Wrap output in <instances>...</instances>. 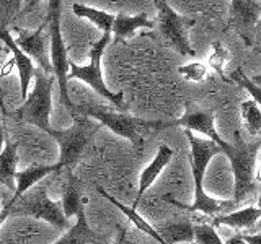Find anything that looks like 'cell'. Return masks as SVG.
Here are the masks:
<instances>
[{
	"instance_id": "cell-1",
	"label": "cell",
	"mask_w": 261,
	"mask_h": 244,
	"mask_svg": "<svg viewBox=\"0 0 261 244\" xmlns=\"http://www.w3.org/2000/svg\"><path fill=\"white\" fill-rule=\"evenodd\" d=\"M185 134L188 137V142H190V160H191V169L194 179V202L193 205H185V203H179L171 199L167 200L171 205H176L179 208L190 211H201L204 215H217L230 205H235L233 200H219L211 197L204 191V176H206L209 163L217 153H222V150L214 142L207 140V138L196 137L190 130H185Z\"/></svg>"
},
{
	"instance_id": "cell-2",
	"label": "cell",
	"mask_w": 261,
	"mask_h": 244,
	"mask_svg": "<svg viewBox=\"0 0 261 244\" xmlns=\"http://www.w3.org/2000/svg\"><path fill=\"white\" fill-rule=\"evenodd\" d=\"M75 117H88L95 119L100 124H103L106 129H110L113 134H116L122 138H126L134 146H142L144 142V132L147 130H160L167 127H173V122H162V120H144L139 117H133L129 114L116 111L106 106H75V111L70 116Z\"/></svg>"
},
{
	"instance_id": "cell-3",
	"label": "cell",
	"mask_w": 261,
	"mask_h": 244,
	"mask_svg": "<svg viewBox=\"0 0 261 244\" xmlns=\"http://www.w3.org/2000/svg\"><path fill=\"white\" fill-rule=\"evenodd\" d=\"M43 181L31 187L28 192H24L13 203L8 202L10 217H31L36 220H44L57 230H67L70 226L69 218H65L61 202L49 197V182L44 184Z\"/></svg>"
},
{
	"instance_id": "cell-4",
	"label": "cell",
	"mask_w": 261,
	"mask_h": 244,
	"mask_svg": "<svg viewBox=\"0 0 261 244\" xmlns=\"http://www.w3.org/2000/svg\"><path fill=\"white\" fill-rule=\"evenodd\" d=\"M33 77H35V86L31 92H28V96L13 112V116L46 134L51 129L53 88L56 78L54 75H46L41 69L35 70Z\"/></svg>"
},
{
	"instance_id": "cell-5",
	"label": "cell",
	"mask_w": 261,
	"mask_h": 244,
	"mask_svg": "<svg viewBox=\"0 0 261 244\" xmlns=\"http://www.w3.org/2000/svg\"><path fill=\"white\" fill-rule=\"evenodd\" d=\"M61 8L62 0H49V10H47V24H49V41H51V65H53V75L59 85V96L62 104L67 108L69 114L72 116L75 111V104L70 101L69 96V59H67V49L62 38L61 28Z\"/></svg>"
},
{
	"instance_id": "cell-6",
	"label": "cell",
	"mask_w": 261,
	"mask_h": 244,
	"mask_svg": "<svg viewBox=\"0 0 261 244\" xmlns=\"http://www.w3.org/2000/svg\"><path fill=\"white\" fill-rule=\"evenodd\" d=\"M110 41H111V33H103V36L92 46V49H90L88 65H79V64L69 62V78L84 81L90 88H93L98 95L103 96L106 101L113 103L121 111V109H124V95L111 92L105 83L103 72H101V59H103L106 46L110 44Z\"/></svg>"
},
{
	"instance_id": "cell-7",
	"label": "cell",
	"mask_w": 261,
	"mask_h": 244,
	"mask_svg": "<svg viewBox=\"0 0 261 244\" xmlns=\"http://www.w3.org/2000/svg\"><path fill=\"white\" fill-rule=\"evenodd\" d=\"M96 126L88 117H75L69 129H49L47 135H51L59 145V165L61 168H73L87 146L96 134Z\"/></svg>"
},
{
	"instance_id": "cell-8",
	"label": "cell",
	"mask_w": 261,
	"mask_h": 244,
	"mask_svg": "<svg viewBox=\"0 0 261 244\" xmlns=\"http://www.w3.org/2000/svg\"><path fill=\"white\" fill-rule=\"evenodd\" d=\"M261 143H242V145H230L222 150V153L230 161V168L233 173V203L242 202L248 194L255 189V168H256V157Z\"/></svg>"
},
{
	"instance_id": "cell-9",
	"label": "cell",
	"mask_w": 261,
	"mask_h": 244,
	"mask_svg": "<svg viewBox=\"0 0 261 244\" xmlns=\"http://www.w3.org/2000/svg\"><path fill=\"white\" fill-rule=\"evenodd\" d=\"M153 2H155V7H157L159 26H160L163 38H165L181 55L193 57L196 52L190 44V39H188V28L193 24V20H188L185 16L178 15L173 8L170 7L167 0H153Z\"/></svg>"
},
{
	"instance_id": "cell-10",
	"label": "cell",
	"mask_w": 261,
	"mask_h": 244,
	"mask_svg": "<svg viewBox=\"0 0 261 244\" xmlns=\"http://www.w3.org/2000/svg\"><path fill=\"white\" fill-rule=\"evenodd\" d=\"M46 21L41 24L36 31H28L21 28H15L18 36L15 38V43L30 59H35L46 75H53V65L47 57V36L44 35Z\"/></svg>"
},
{
	"instance_id": "cell-11",
	"label": "cell",
	"mask_w": 261,
	"mask_h": 244,
	"mask_svg": "<svg viewBox=\"0 0 261 244\" xmlns=\"http://www.w3.org/2000/svg\"><path fill=\"white\" fill-rule=\"evenodd\" d=\"M175 126L183 127L185 130L190 132L201 134L207 138V140L214 142L220 150H224L227 146V142L224 140L220 134L217 132L216 124H214V114L211 111H202V109H188L181 119L175 120Z\"/></svg>"
},
{
	"instance_id": "cell-12",
	"label": "cell",
	"mask_w": 261,
	"mask_h": 244,
	"mask_svg": "<svg viewBox=\"0 0 261 244\" xmlns=\"http://www.w3.org/2000/svg\"><path fill=\"white\" fill-rule=\"evenodd\" d=\"M61 174V207L65 218L77 217L79 211L85 210V200L82 195V186L77 176L73 174L72 168H64L59 171Z\"/></svg>"
},
{
	"instance_id": "cell-13",
	"label": "cell",
	"mask_w": 261,
	"mask_h": 244,
	"mask_svg": "<svg viewBox=\"0 0 261 244\" xmlns=\"http://www.w3.org/2000/svg\"><path fill=\"white\" fill-rule=\"evenodd\" d=\"M173 155H175L173 148H170L168 145H160V146H159V150H157V153H155L153 160L142 169L141 176H139L137 197H136V200H134V205H130L134 210H137L139 202L142 200L144 194H145L147 191H149L150 187L153 186V182L159 179V176L162 174V171L170 165V161L173 160Z\"/></svg>"
},
{
	"instance_id": "cell-14",
	"label": "cell",
	"mask_w": 261,
	"mask_h": 244,
	"mask_svg": "<svg viewBox=\"0 0 261 244\" xmlns=\"http://www.w3.org/2000/svg\"><path fill=\"white\" fill-rule=\"evenodd\" d=\"M0 43H4L10 52L13 54V62L16 65V70H18V77H20V93H21V101H24V98L28 96V89L30 83L35 75V64L30 59V57L24 54L21 49L16 46L15 38L12 36V33L8 29L0 31Z\"/></svg>"
},
{
	"instance_id": "cell-15",
	"label": "cell",
	"mask_w": 261,
	"mask_h": 244,
	"mask_svg": "<svg viewBox=\"0 0 261 244\" xmlns=\"http://www.w3.org/2000/svg\"><path fill=\"white\" fill-rule=\"evenodd\" d=\"M261 15L258 0H232L228 23L242 35H250Z\"/></svg>"
},
{
	"instance_id": "cell-16",
	"label": "cell",
	"mask_w": 261,
	"mask_h": 244,
	"mask_svg": "<svg viewBox=\"0 0 261 244\" xmlns=\"http://www.w3.org/2000/svg\"><path fill=\"white\" fill-rule=\"evenodd\" d=\"M62 168L59 163H54V165H35V166H30L23 171H16V176H15V191L10 197V203H13L18 197L24 192H28L31 187H35L38 182H41L43 179H46L47 176L59 173Z\"/></svg>"
},
{
	"instance_id": "cell-17",
	"label": "cell",
	"mask_w": 261,
	"mask_h": 244,
	"mask_svg": "<svg viewBox=\"0 0 261 244\" xmlns=\"http://www.w3.org/2000/svg\"><path fill=\"white\" fill-rule=\"evenodd\" d=\"M77 222L72 226L67 228L61 239H57L53 244H106V241L101 238L100 234H96L92 228H90L87 222L85 210L79 211V215L75 217Z\"/></svg>"
},
{
	"instance_id": "cell-18",
	"label": "cell",
	"mask_w": 261,
	"mask_h": 244,
	"mask_svg": "<svg viewBox=\"0 0 261 244\" xmlns=\"http://www.w3.org/2000/svg\"><path fill=\"white\" fill-rule=\"evenodd\" d=\"M96 191H98V194L101 195V197H105L110 203H113V205L116 207L118 210H121V214L124 215V217L129 220V222L137 228L139 231H142V233H145L147 236H150V238H152L153 241H157L159 244H167L165 239H163L162 236H160V233L157 231V228L152 226L149 222H145V218H142L141 215H139V214H137V210H134L133 207L124 205V203L119 202L116 197H113L111 194L106 192V191L103 189V187H96Z\"/></svg>"
},
{
	"instance_id": "cell-19",
	"label": "cell",
	"mask_w": 261,
	"mask_h": 244,
	"mask_svg": "<svg viewBox=\"0 0 261 244\" xmlns=\"http://www.w3.org/2000/svg\"><path fill=\"white\" fill-rule=\"evenodd\" d=\"M16 163H18V143L7 140L0 151V186H4L12 194L15 191Z\"/></svg>"
},
{
	"instance_id": "cell-20",
	"label": "cell",
	"mask_w": 261,
	"mask_h": 244,
	"mask_svg": "<svg viewBox=\"0 0 261 244\" xmlns=\"http://www.w3.org/2000/svg\"><path fill=\"white\" fill-rule=\"evenodd\" d=\"M261 220V207H245L242 210L224 214L214 218V225L217 226H230L235 230H245L251 228Z\"/></svg>"
},
{
	"instance_id": "cell-21",
	"label": "cell",
	"mask_w": 261,
	"mask_h": 244,
	"mask_svg": "<svg viewBox=\"0 0 261 244\" xmlns=\"http://www.w3.org/2000/svg\"><path fill=\"white\" fill-rule=\"evenodd\" d=\"M141 28H149V29L153 28V23L147 18L145 13H139L134 16L118 13V15H114V23H113L111 33H114L116 38H119V39H127V38H133L134 31L141 29Z\"/></svg>"
},
{
	"instance_id": "cell-22",
	"label": "cell",
	"mask_w": 261,
	"mask_h": 244,
	"mask_svg": "<svg viewBox=\"0 0 261 244\" xmlns=\"http://www.w3.org/2000/svg\"><path fill=\"white\" fill-rule=\"evenodd\" d=\"M193 226L190 222H170L165 225L155 226L160 236L165 239L167 244H181V242H193Z\"/></svg>"
},
{
	"instance_id": "cell-23",
	"label": "cell",
	"mask_w": 261,
	"mask_h": 244,
	"mask_svg": "<svg viewBox=\"0 0 261 244\" xmlns=\"http://www.w3.org/2000/svg\"><path fill=\"white\" fill-rule=\"evenodd\" d=\"M72 12L75 13L80 18H87L90 20L96 28H100L103 33H111L113 29V23H114V15L98 10V8L88 7L84 4H73L72 5Z\"/></svg>"
},
{
	"instance_id": "cell-24",
	"label": "cell",
	"mask_w": 261,
	"mask_h": 244,
	"mask_svg": "<svg viewBox=\"0 0 261 244\" xmlns=\"http://www.w3.org/2000/svg\"><path fill=\"white\" fill-rule=\"evenodd\" d=\"M240 114H242L245 130L253 137L261 135V108L253 100L243 101L240 106Z\"/></svg>"
},
{
	"instance_id": "cell-25",
	"label": "cell",
	"mask_w": 261,
	"mask_h": 244,
	"mask_svg": "<svg viewBox=\"0 0 261 244\" xmlns=\"http://www.w3.org/2000/svg\"><path fill=\"white\" fill-rule=\"evenodd\" d=\"M23 0H0V31L8 29L15 20L21 16Z\"/></svg>"
},
{
	"instance_id": "cell-26",
	"label": "cell",
	"mask_w": 261,
	"mask_h": 244,
	"mask_svg": "<svg viewBox=\"0 0 261 244\" xmlns=\"http://www.w3.org/2000/svg\"><path fill=\"white\" fill-rule=\"evenodd\" d=\"M193 234V242L196 244H224L222 238L216 231L214 225H194Z\"/></svg>"
},
{
	"instance_id": "cell-27",
	"label": "cell",
	"mask_w": 261,
	"mask_h": 244,
	"mask_svg": "<svg viewBox=\"0 0 261 244\" xmlns=\"http://www.w3.org/2000/svg\"><path fill=\"white\" fill-rule=\"evenodd\" d=\"M232 80L235 81L237 85H240L242 88L247 89V92L251 95L253 101H255L259 106V108H261V86L259 85L253 83L251 78L248 75H245V72L242 69H235L232 72Z\"/></svg>"
},
{
	"instance_id": "cell-28",
	"label": "cell",
	"mask_w": 261,
	"mask_h": 244,
	"mask_svg": "<svg viewBox=\"0 0 261 244\" xmlns=\"http://www.w3.org/2000/svg\"><path fill=\"white\" fill-rule=\"evenodd\" d=\"M206 65H202L199 62H191V64H188L185 65V67H179V73L188 78V80H193V81H201L206 78Z\"/></svg>"
},
{
	"instance_id": "cell-29",
	"label": "cell",
	"mask_w": 261,
	"mask_h": 244,
	"mask_svg": "<svg viewBox=\"0 0 261 244\" xmlns=\"http://www.w3.org/2000/svg\"><path fill=\"white\" fill-rule=\"evenodd\" d=\"M225 49L220 46L219 43H214V54L211 57V65L214 67L219 73L224 72V64H225Z\"/></svg>"
},
{
	"instance_id": "cell-30",
	"label": "cell",
	"mask_w": 261,
	"mask_h": 244,
	"mask_svg": "<svg viewBox=\"0 0 261 244\" xmlns=\"http://www.w3.org/2000/svg\"><path fill=\"white\" fill-rule=\"evenodd\" d=\"M10 197H12V195H10ZM10 197H8V199L0 197V226H2L5 220L10 217V205H8V200H10Z\"/></svg>"
},
{
	"instance_id": "cell-31",
	"label": "cell",
	"mask_w": 261,
	"mask_h": 244,
	"mask_svg": "<svg viewBox=\"0 0 261 244\" xmlns=\"http://www.w3.org/2000/svg\"><path fill=\"white\" fill-rule=\"evenodd\" d=\"M243 241L247 244H261V233L256 234H242Z\"/></svg>"
},
{
	"instance_id": "cell-32",
	"label": "cell",
	"mask_w": 261,
	"mask_h": 244,
	"mask_svg": "<svg viewBox=\"0 0 261 244\" xmlns=\"http://www.w3.org/2000/svg\"><path fill=\"white\" fill-rule=\"evenodd\" d=\"M41 0H27V4L23 5V10H21V15H27L33 10V7H36Z\"/></svg>"
},
{
	"instance_id": "cell-33",
	"label": "cell",
	"mask_w": 261,
	"mask_h": 244,
	"mask_svg": "<svg viewBox=\"0 0 261 244\" xmlns=\"http://www.w3.org/2000/svg\"><path fill=\"white\" fill-rule=\"evenodd\" d=\"M0 109H2V116L7 119L8 111H7V106H5V93H4V88L2 86H0Z\"/></svg>"
},
{
	"instance_id": "cell-34",
	"label": "cell",
	"mask_w": 261,
	"mask_h": 244,
	"mask_svg": "<svg viewBox=\"0 0 261 244\" xmlns=\"http://www.w3.org/2000/svg\"><path fill=\"white\" fill-rule=\"evenodd\" d=\"M224 244H247L243 241V238H242V234H235V236H232L230 239H227V241H224Z\"/></svg>"
},
{
	"instance_id": "cell-35",
	"label": "cell",
	"mask_w": 261,
	"mask_h": 244,
	"mask_svg": "<svg viewBox=\"0 0 261 244\" xmlns=\"http://www.w3.org/2000/svg\"><path fill=\"white\" fill-rule=\"evenodd\" d=\"M106 244H127L126 241V231H121L119 236L116 238V241H113V242H106Z\"/></svg>"
},
{
	"instance_id": "cell-36",
	"label": "cell",
	"mask_w": 261,
	"mask_h": 244,
	"mask_svg": "<svg viewBox=\"0 0 261 244\" xmlns=\"http://www.w3.org/2000/svg\"><path fill=\"white\" fill-rule=\"evenodd\" d=\"M4 145H5V137H4V129H2V126H0V151H2Z\"/></svg>"
},
{
	"instance_id": "cell-37",
	"label": "cell",
	"mask_w": 261,
	"mask_h": 244,
	"mask_svg": "<svg viewBox=\"0 0 261 244\" xmlns=\"http://www.w3.org/2000/svg\"><path fill=\"white\" fill-rule=\"evenodd\" d=\"M251 81H253V83H256V85L261 86V73H259V75H255V77H253Z\"/></svg>"
},
{
	"instance_id": "cell-38",
	"label": "cell",
	"mask_w": 261,
	"mask_h": 244,
	"mask_svg": "<svg viewBox=\"0 0 261 244\" xmlns=\"http://www.w3.org/2000/svg\"><path fill=\"white\" fill-rule=\"evenodd\" d=\"M256 207H261V195H259V199H258V203H256Z\"/></svg>"
}]
</instances>
